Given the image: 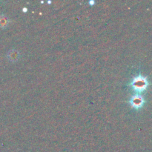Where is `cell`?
<instances>
[{"label":"cell","mask_w":152,"mask_h":152,"mask_svg":"<svg viewBox=\"0 0 152 152\" xmlns=\"http://www.w3.org/2000/svg\"><path fill=\"white\" fill-rule=\"evenodd\" d=\"M130 103L133 108L138 109L142 108L144 104V99L142 96L140 95H134L130 99Z\"/></svg>","instance_id":"cell-2"},{"label":"cell","mask_w":152,"mask_h":152,"mask_svg":"<svg viewBox=\"0 0 152 152\" xmlns=\"http://www.w3.org/2000/svg\"><path fill=\"white\" fill-rule=\"evenodd\" d=\"M7 57L10 62H16L20 58V53L16 50H11L7 53Z\"/></svg>","instance_id":"cell-3"},{"label":"cell","mask_w":152,"mask_h":152,"mask_svg":"<svg viewBox=\"0 0 152 152\" xmlns=\"http://www.w3.org/2000/svg\"><path fill=\"white\" fill-rule=\"evenodd\" d=\"M9 22H10V20H9L8 17H7V16H4V15H1V16H0V28H7L9 25Z\"/></svg>","instance_id":"cell-4"},{"label":"cell","mask_w":152,"mask_h":152,"mask_svg":"<svg viewBox=\"0 0 152 152\" xmlns=\"http://www.w3.org/2000/svg\"><path fill=\"white\" fill-rule=\"evenodd\" d=\"M131 85L135 91L142 92L148 87V82L146 77H142V76H137L133 79Z\"/></svg>","instance_id":"cell-1"}]
</instances>
